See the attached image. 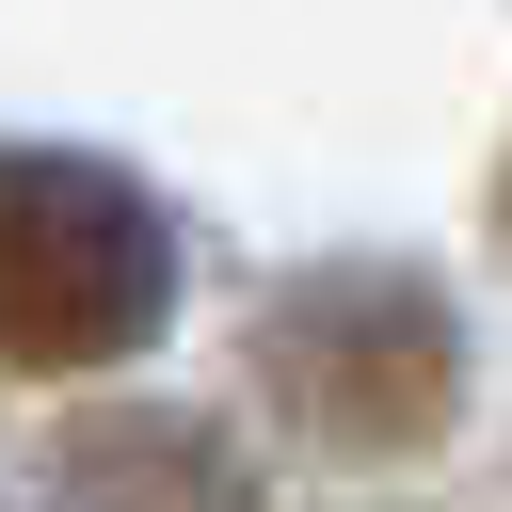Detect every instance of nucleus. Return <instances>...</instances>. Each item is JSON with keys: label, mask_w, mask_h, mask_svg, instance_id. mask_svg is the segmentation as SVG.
<instances>
[{"label": "nucleus", "mask_w": 512, "mask_h": 512, "mask_svg": "<svg viewBox=\"0 0 512 512\" xmlns=\"http://www.w3.org/2000/svg\"><path fill=\"white\" fill-rule=\"evenodd\" d=\"M176 320V224L80 144H0V368H128Z\"/></svg>", "instance_id": "nucleus-1"}, {"label": "nucleus", "mask_w": 512, "mask_h": 512, "mask_svg": "<svg viewBox=\"0 0 512 512\" xmlns=\"http://www.w3.org/2000/svg\"><path fill=\"white\" fill-rule=\"evenodd\" d=\"M256 368H272V400H288L304 432H336V448H432L448 400H464L448 304H432L416 272H384V256L304 272V288L256 320Z\"/></svg>", "instance_id": "nucleus-2"}, {"label": "nucleus", "mask_w": 512, "mask_h": 512, "mask_svg": "<svg viewBox=\"0 0 512 512\" xmlns=\"http://www.w3.org/2000/svg\"><path fill=\"white\" fill-rule=\"evenodd\" d=\"M48 480H64V512H256L240 432L192 416V400H96Z\"/></svg>", "instance_id": "nucleus-3"}]
</instances>
